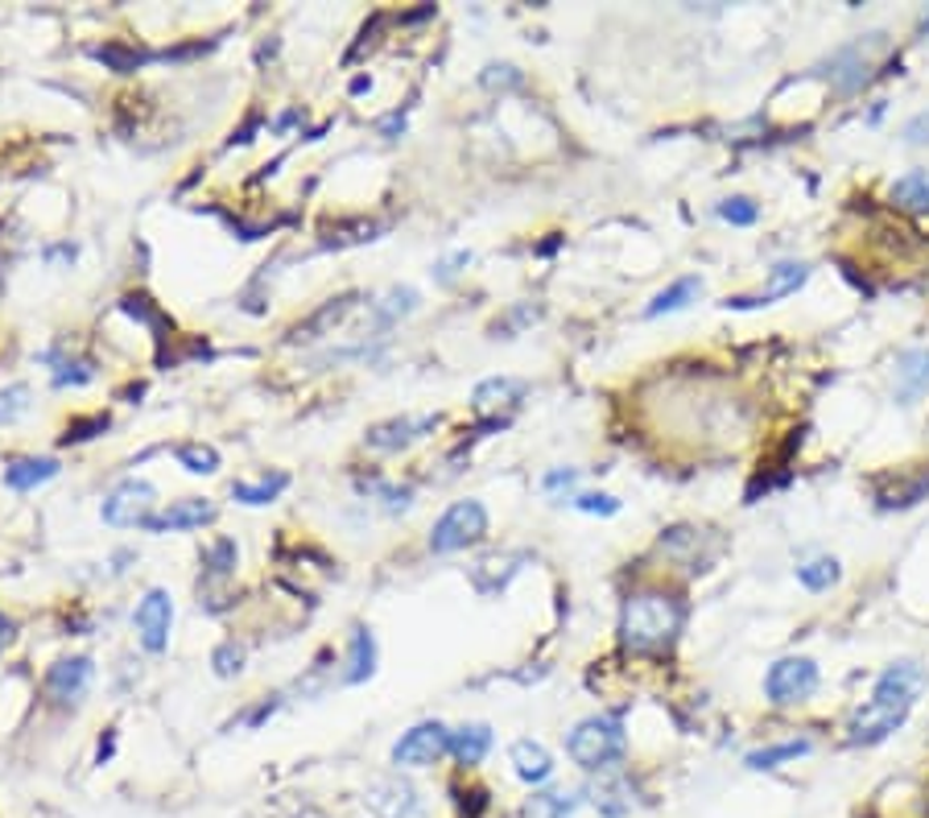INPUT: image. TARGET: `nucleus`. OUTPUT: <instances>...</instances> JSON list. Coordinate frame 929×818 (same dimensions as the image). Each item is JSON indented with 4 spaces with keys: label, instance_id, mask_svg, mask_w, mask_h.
I'll list each match as a JSON object with an SVG mask.
<instances>
[{
    "label": "nucleus",
    "instance_id": "22",
    "mask_svg": "<svg viewBox=\"0 0 929 818\" xmlns=\"http://www.w3.org/2000/svg\"><path fill=\"white\" fill-rule=\"evenodd\" d=\"M54 476H59V460H13L4 467V483L13 492H29L38 483L54 480Z\"/></svg>",
    "mask_w": 929,
    "mask_h": 818
},
{
    "label": "nucleus",
    "instance_id": "31",
    "mask_svg": "<svg viewBox=\"0 0 929 818\" xmlns=\"http://www.w3.org/2000/svg\"><path fill=\"white\" fill-rule=\"evenodd\" d=\"M206 567V579H227L231 570H236V542L231 538H219V542H211L203 558Z\"/></svg>",
    "mask_w": 929,
    "mask_h": 818
},
{
    "label": "nucleus",
    "instance_id": "6",
    "mask_svg": "<svg viewBox=\"0 0 929 818\" xmlns=\"http://www.w3.org/2000/svg\"><path fill=\"white\" fill-rule=\"evenodd\" d=\"M451 753V732L442 723H417L410 732L392 744V760L405 765V769H422V765H434Z\"/></svg>",
    "mask_w": 929,
    "mask_h": 818
},
{
    "label": "nucleus",
    "instance_id": "26",
    "mask_svg": "<svg viewBox=\"0 0 929 818\" xmlns=\"http://www.w3.org/2000/svg\"><path fill=\"white\" fill-rule=\"evenodd\" d=\"M417 311V290L401 286V290H389V294L376 302V327H392L397 318H405Z\"/></svg>",
    "mask_w": 929,
    "mask_h": 818
},
{
    "label": "nucleus",
    "instance_id": "37",
    "mask_svg": "<svg viewBox=\"0 0 929 818\" xmlns=\"http://www.w3.org/2000/svg\"><path fill=\"white\" fill-rule=\"evenodd\" d=\"M96 430H108V414H100V418H91V421H71L66 435H62V442H83V439H91Z\"/></svg>",
    "mask_w": 929,
    "mask_h": 818
},
{
    "label": "nucleus",
    "instance_id": "41",
    "mask_svg": "<svg viewBox=\"0 0 929 818\" xmlns=\"http://www.w3.org/2000/svg\"><path fill=\"white\" fill-rule=\"evenodd\" d=\"M467 261H472V252H454V256H451V261H447V265H438V277H442V281H451L454 273H459V269H454V265H467Z\"/></svg>",
    "mask_w": 929,
    "mask_h": 818
},
{
    "label": "nucleus",
    "instance_id": "16",
    "mask_svg": "<svg viewBox=\"0 0 929 818\" xmlns=\"http://www.w3.org/2000/svg\"><path fill=\"white\" fill-rule=\"evenodd\" d=\"M805 277H809V265H802V261H781V265L768 269V290H764L761 298H731L727 306H761V302H773V298L798 294L805 286Z\"/></svg>",
    "mask_w": 929,
    "mask_h": 818
},
{
    "label": "nucleus",
    "instance_id": "14",
    "mask_svg": "<svg viewBox=\"0 0 929 818\" xmlns=\"http://www.w3.org/2000/svg\"><path fill=\"white\" fill-rule=\"evenodd\" d=\"M355 302H360V294L330 298L327 306H318V311H314V315H310L306 323H298V327H289L286 343H306V339L330 336V327H335V323H343V318H348L351 311H355Z\"/></svg>",
    "mask_w": 929,
    "mask_h": 818
},
{
    "label": "nucleus",
    "instance_id": "40",
    "mask_svg": "<svg viewBox=\"0 0 929 818\" xmlns=\"http://www.w3.org/2000/svg\"><path fill=\"white\" fill-rule=\"evenodd\" d=\"M575 480H578V471L575 467H566V471H550V476H545V488L554 492V488H570Z\"/></svg>",
    "mask_w": 929,
    "mask_h": 818
},
{
    "label": "nucleus",
    "instance_id": "8",
    "mask_svg": "<svg viewBox=\"0 0 929 818\" xmlns=\"http://www.w3.org/2000/svg\"><path fill=\"white\" fill-rule=\"evenodd\" d=\"M137 637H141V645L149 653H162L170 645V625H174V600H170V591L153 588L145 591V600L137 604Z\"/></svg>",
    "mask_w": 929,
    "mask_h": 818
},
{
    "label": "nucleus",
    "instance_id": "35",
    "mask_svg": "<svg viewBox=\"0 0 929 818\" xmlns=\"http://www.w3.org/2000/svg\"><path fill=\"white\" fill-rule=\"evenodd\" d=\"M211 666H215V674H219V678H231V674L244 670V650H240L236 641H227V645H219V650H215Z\"/></svg>",
    "mask_w": 929,
    "mask_h": 818
},
{
    "label": "nucleus",
    "instance_id": "23",
    "mask_svg": "<svg viewBox=\"0 0 929 818\" xmlns=\"http://www.w3.org/2000/svg\"><path fill=\"white\" fill-rule=\"evenodd\" d=\"M376 674V637H372L364 625L351 632V657H348V674H343V682H364Z\"/></svg>",
    "mask_w": 929,
    "mask_h": 818
},
{
    "label": "nucleus",
    "instance_id": "10",
    "mask_svg": "<svg viewBox=\"0 0 929 818\" xmlns=\"http://www.w3.org/2000/svg\"><path fill=\"white\" fill-rule=\"evenodd\" d=\"M364 802L376 818H410L417 810V790L401 777H376Z\"/></svg>",
    "mask_w": 929,
    "mask_h": 818
},
{
    "label": "nucleus",
    "instance_id": "15",
    "mask_svg": "<svg viewBox=\"0 0 929 818\" xmlns=\"http://www.w3.org/2000/svg\"><path fill=\"white\" fill-rule=\"evenodd\" d=\"M892 389H896V401H901V405H913V401L926 393L929 348H913V352H905V356L896 360V380H892Z\"/></svg>",
    "mask_w": 929,
    "mask_h": 818
},
{
    "label": "nucleus",
    "instance_id": "32",
    "mask_svg": "<svg viewBox=\"0 0 929 818\" xmlns=\"http://www.w3.org/2000/svg\"><path fill=\"white\" fill-rule=\"evenodd\" d=\"M96 59L100 63H108L112 71H121V75H128V71H137V66L149 59V54H141V50H133V46H121V42H108L96 50Z\"/></svg>",
    "mask_w": 929,
    "mask_h": 818
},
{
    "label": "nucleus",
    "instance_id": "9",
    "mask_svg": "<svg viewBox=\"0 0 929 818\" xmlns=\"http://www.w3.org/2000/svg\"><path fill=\"white\" fill-rule=\"evenodd\" d=\"M434 426H438V414H401V418L376 421L368 430V446L372 451H405L417 439H426Z\"/></svg>",
    "mask_w": 929,
    "mask_h": 818
},
{
    "label": "nucleus",
    "instance_id": "13",
    "mask_svg": "<svg viewBox=\"0 0 929 818\" xmlns=\"http://www.w3.org/2000/svg\"><path fill=\"white\" fill-rule=\"evenodd\" d=\"M206 521H215V504L203 501V496H186V501H174L170 508L153 513L141 529H149V533H174V529H194V525Z\"/></svg>",
    "mask_w": 929,
    "mask_h": 818
},
{
    "label": "nucleus",
    "instance_id": "25",
    "mask_svg": "<svg viewBox=\"0 0 929 818\" xmlns=\"http://www.w3.org/2000/svg\"><path fill=\"white\" fill-rule=\"evenodd\" d=\"M286 483H289L286 471H277V476H265V480H256V483H231V501H240V504H268V501H277V496L286 492Z\"/></svg>",
    "mask_w": 929,
    "mask_h": 818
},
{
    "label": "nucleus",
    "instance_id": "1",
    "mask_svg": "<svg viewBox=\"0 0 929 818\" xmlns=\"http://www.w3.org/2000/svg\"><path fill=\"white\" fill-rule=\"evenodd\" d=\"M926 691V670L917 662H896L876 678V691L851 719V740L855 744H880L908 719L917 694Z\"/></svg>",
    "mask_w": 929,
    "mask_h": 818
},
{
    "label": "nucleus",
    "instance_id": "39",
    "mask_svg": "<svg viewBox=\"0 0 929 818\" xmlns=\"http://www.w3.org/2000/svg\"><path fill=\"white\" fill-rule=\"evenodd\" d=\"M484 84H488V87H509V84H520V75H516L513 66H488Z\"/></svg>",
    "mask_w": 929,
    "mask_h": 818
},
{
    "label": "nucleus",
    "instance_id": "29",
    "mask_svg": "<svg viewBox=\"0 0 929 818\" xmlns=\"http://www.w3.org/2000/svg\"><path fill=\"white\" fill-rule=\"evenodd\" d=\"M178 463L190 476H211V471H219V451L206 442H186V446H178Z\"/></svg>",
    "mask_w": 929,
    "mask_h": 818
},
{
    "label": "nucleus",
    "instance_id": "36",
    "mask_svg": "<svg viewBox=\"0 0 929 818\" xmlns=\"http://www.w3.org/2000/svg\"><path fill=\"white\" fill-rule=\"evenodd\" d=\"M575 508H578V513H599V517H612V513H619V501H616V496H603V492H591V496H575Z\"/></svg>",
    "mask_w": 929,
    "mask_h": 818
},
{
    "label": "nucleus",
    "instance_id": "19",
    "mask_svg": "<svg viewBox=\"0 0 929 818\" xmlns=\"http://www.w3.org/2000/svg\"><path fill=\"white\" fill-rule=\"evenodd\" d=\"M591 802H595V810L603 818H624L632 810V790H628L624 777H599L591 785Z\"/></svg>",
    "mask_w": 929,
    "mask_h": 818
},
{
    "label": "nucleus",
    "instance_id": "44",
    "mask_svg": "<svg viewBox=\"0 0 929 818\" xmlns=\"http://www.w3.org/2000/svg\"><path fill=\"white\" fill-rule=\"evenodd\" d=\"M13 637V620H0V641H9Z\"/></svg>",
    "mask_w": 929,
    "mask_h": 818
},
{
    "label": "nucleus",
    "instance_id": "17",
    "mask_svg": "<svg viewBox=\"0 0 929 818\" xmlns=\"http://www.w3.org/2000/svg\"><path fill=\"white\" fill-rule=\"evenodd\" d=\"M529 393V385L525 380H516V377H488V380H479L475 385V410H484V414H492V410H509V405H516V401Z\"/></svg>",
    "mask_w": 929,
    "mask_h": 818
},
{
    "label": "nucleus",
    "instance_id": "20",
    "mask_svg": "<svg viewBox=\"0 0 929 818\" xmlns=\"http://www.w3.org/2000/svg\"><path fill=\"white\" fill-rule=\"evenodd\" d=\"M892 203L901 211H913V215H929V169H913L905 178L892 183Z\"/></svg>",
    "mask_w": 929,
    "mask_h": 818
},
{
    "label": "nucleus",
    "instance_id": "3",
    "mask_svg": "<svg viewBox=\"0 0 929 818\" xmlns=\"http://www.w3.org/2000/svg\"><path fill=\"white\" fill-rule=\"evenodd\" d=\"M624 748H628V735H624V723H619L616 715H591L566 740L570 760H575L578 769H587V773H607L624 756Z\"/></svg>",
    "mask_w": 929,
    "mask_h": 818
},
{
    "label": "nucleus",
    "instance_id": "5",
    "mask_svg": "<svg viewBox=\"0 0 929 818\" xmlns=\"http://www.w3.org/2000/svg\"><path fill=\"white\" fill-rule=\"evenodd\" d=\"M818 691V666L809 657H781L768 678H764V694L777 703V707H789V703H802L809 694Z\"/></svg>",
    "mask_w": 929,
    "mask_h": 818
},
{
    "label": "nucleus",
    "instance_id": "11",
    "mask_svg": "<svg viewBox=\"0 0 929 818\" xmlns=\"http://www.w3.org/2000/svg\"><path fill=\"white\" fill-rule=\"evenodd\" d=\"M87 687H91V657H62V662H54L50 674H46V694H50L59 707L79 703L83 694H87Z\"/></svg>",
    "mask_w": 929,
    "mask_h": 818
},
{
    "label": "nucleus",
    "instance_id": "42",
    "mask_svg": "<svg viewBox=\"0 0 929 818\" xmlns=\"http://www.w3.org/2000/svg\"><path fill=\"white\" fill-rule=\"evenodd\" d=\"M277 712V699H268V703H261V707H256V712L248 715V728H256V723H265L268 715Z\"/></svg>",
    "mask_w": 929,
    "mask_h": 818
},
{
    "label": "nucleus",
    "instance_id": "24",
    "mask_svg": "<svg viewBox=\"0 0 929 818\" xmlns=\"http://www.w3.org/2000/svg\"><path fill=\"white\" fill-rule=\"evenodd\" d=\"M702 294V277H678L669 290H661L653 302H649V311L644 315L657 318V315H674V311H686L694 298Z\"/></svg>",
    "mask_w": 929,
    "mask_h": 818
},
{
    "label": "nucleus",
    "instance_id": "43",
    "mask_svg": "<svg viewBox=\"0 0 929 818\" xmlns=\"http://www.w3.org/2000/svg\"><path fill=\"white\" fill-rule=\"evenodd\" d=\"M401 128H405V121H401V116H389V121H380V133H385V137L401 133Z\"/></svg>",
    "mask_w": 929,
    "mask_h": 818
},
{
    "label": "nucleus",
    "instance_id": "7",
    "mask_svg": "<svg viewBox=\"0 0 929 818\" xmlns=\"http://www.w3.org/2000/svg\"><path fill=\"white\" fill-rule=\"evenodd\" d=\"M158 492L145 480H124L112 488V496L103 501V521L108 525H145L153 517Z\"/></svg>",
    "mask_w": 929,
    "mask_h": 818
},
{
    "label": "nucleus",
    "instance_id": "18",
    "mask_svg": "<svg viewBox=\"0 0 929 818\" xmlns=\"http://www.w3.org/2000/svg\"><path fill=\"white\" fill-rule=\"evenodd\" d=\"M513 765H516V777H520V781H529V785H541L545 777L554 773V756L545 753L537 740H516Z\"/></svg>",
    "mask_w": 929,
    "mask_h": 818
},
{
    "label": "nucleus",
    "instance_id": "27",
    "mask_svg": "<svg viewBox=\"0 0 929 818\" xmlns=\"http://www.w3.org/2000/svg\"><path fill=\"white\" fill-rule=\"evenodd\" d=\"M809 753V740H784V744H768V748H756L748 753V769H777L781 760H798V756Z\"/></svg>",
    "mask_w": 929,
    "mask_h": 818
},
{
    "label": "nucleus",
    "instance_id": "21",
    "mask_svg": "<svg viewBox=\"0 0 929 818\" xmlns=\"http://www.w3.org/2000/svg\"><path fill=\"white\" fill-rule=\"evenodd\" d=\"M488 748H492V728L488 723H467V728H459V732H451V753L459 756V765H479L484 756H488Z\"/></svg>",
    "mask_w": 929,
    "mask_h": 818
},
{
    "label": "nucleus",
    "instance_id": "12",
    "mask_svg": "<svg viewBox=\"0 0 929 818\" xmlns=\"http://www.w3.org/2000/svg\"><path fill=\"white\" fill-rule=\"evenodd\" d=\"M876 46H884V34H867V42L843 46V50L830 59V79L839 84V91H855V87L867 84V66H871V54H867V50H876Z\"/></svg>",
    "mask_w": 929,
    "mask_h": 818
},
{
    "label": "nucleus",
    "instance_id": "2",
    "mask_svg": "<svg viewBox=\"0 0 929 818\" xmlns=\"http://www.w3.org/2000/svg\"><path fill=\"white\" fill-rule=\"evenodd\" d=\"M681 629V604L665 591H637L628 595L619 616V641L632 653L669 650Z\"/></svg>",
    "mask_w": 929,
    "mask_h": 818
},
{
    "label": "nucleus",
    "instance_id": "38",
    "mask_svg": "<svg viewBox=\"0 0 929 818\" xmlns=\"http://www.w3.org/2000/svg\"><path fill=\"white\" fill-rule=\"evenodd\" d=\"M905 141L908 146H929V108L926 112H917L905 125Z\"/></svg>",
    "mask_w": 929,
    "mask_h": 818
},
{
    "label": "nucleus",
    "instance_id": "30",
    "mask_svg": "<svg viewBox=\"0 0 929 818\" xmlns=\"http://www.w3.org/2000/svg\"><path fill=\"white\" fill-rule=\"evenodd\" d=\"M121 311H124V315H133L137 323H145V327L162 331V339L170 336V318H165L162 311H158V306H153V302H149L145 294H124L121 298Z\"/></svg>",
    "mask_w": 929,
    "mask_h": 818
},
{
    "label": "nucleus",
    "instance_id": "28",
    "mask_svg": "<svg viewBox=\"0 0 929 818\" xmlns=\"http://www.w3.org/2000/svg\"><path fill=\"white\" fill-rule=\"evenodd\" d=\"M839 563L834 558H809V563H802L798 567V579H802V588L809 591H830L834 583H839Z\"/></svg>",
    "mask_w": 929,
    "mask_h": 818
},
{
    "label": "nucleus",
    "instance_id": "4",
    "mask_svg": "<svg viewBox=\"0 0 929 818\" xmlns=\"http://www.w3.org/2000/svg\"><path fill=\"white\" fill-rule=\"evenodd\" d=\"M488 533V513L479 501H459L451 504L430 529V550L434 554H454V550H467L479 538Z\"/></svg>",
    "mask_w": 929,
    "mask_h": 818
},
{
    "label": "nucleus",
    "instance_id": "33",
    "mask_svg": "<svg viewBox=\"0 0 929 818\" xmlns=\"http://www.w3.org/2000/svg\"><path fill=\"white\" fill-rule=\"evenodd\" d=\"M719 215L727 219V224H736V228H752L761 211H756V203H752V199L736 194V199H723V203H719Z\"/></svg>",
    "mask_w": 929,
    "mask_h": 818
},
{
    "label": "nucleus",
    "instance_id": "34",
    "mask_svg": "<svg viewBox=\"0 0 929 818\" xmlns=\"http://www.w3.org/2000/svg\"><path fill=\"white\" fill-rule=\"evenodd\" d=\"M25 410H29V389H25V385H13V389L0 393V426L17 421Z\"/></svg>",
    "mask_w": 929,
    "mask_h": 818
}]
</instances>
